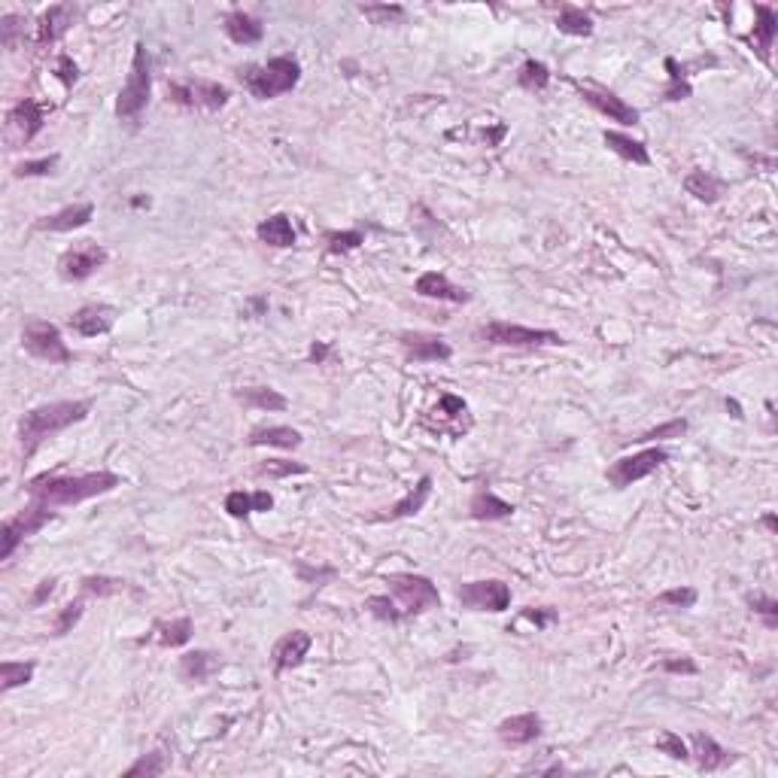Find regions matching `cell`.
Listing matches in <instances>:
<instances>
[{
    "instance_id": "obj_1",
    "label": "cell",
    "mask_w": 778,
    "mask_h": 778,
    "mask_svg": "<svg viewBox=\"0 0 778 778\" xmlns=\"http://www.w3.org/2000/svg\"><path fill=\"white\" fill-rule=\"evenodd\" d=\"M122 483L113 472H89V474H40L28 481V496L40 505H80L104 492H113Z\"/></svg>"
},
{
    "instance_id": "obj_2",
    "label": "cell",
    "mask_w": 778,
    "mask_h": 778,
    "mask_svg": "<svg viewBox=\"0 0 778 778\" xmlns=\"http://www.w3.org/2000/svg\"><path fill=\"white\" fill-rule=\"evenodd\" d=\"M91 405L89 401H52V405H40L28 411L19 420V441H22V456L28 459L37 454V447L46 438L64 432L67 426L82 423L89 417Z\"/></svg>"
},
{
    "instance_id": "obj_3",
    "label": "cell",
    "mask_w": 778,
    "mask_h": 778,
    "mask_svg": "<svg viewBox=\"0 0 778 778\" xmlns=\"http://www.w3.org/2000/svg\"><path fill=\"white\" fill-rule=\"evenodd\" d=\"M240 82L247 86V91L258 100H271V98H280L286 95L298 86L301 80V64L295 61L292 55H277L271 58L267 64H253V67H244L238 73Z\"/></svg>"
},
{
    "instance_id": "obj_4",
    "label": "cell",
    "mask_w": 778,
    "mask_h": 778,
    "mask_svg": "<svg viewBox=\"0 0 778 778\" xmlns=\"http://www.w3.org/2000/svg\"><path fill=\"white\" fill-rule=\"evenodd\" d=\"M149 91H153V73H149V52L144 43L134 46V58H131V73L125 80V86L116 98V116L122 122H137L140 113L146 110L149 104Z\"/></svg>"
},
{
    "instance_id": "obj_5",
    "label": "cell",
    "mask_w": 778,
    "mask_h": 778,
    "mask_svg": "<svg viewBox=\"0 0 778 778\" xmlns=\"http://www.w3.org/2000/svg\"><path fill=\"white\" fill-rule=\"evenodd\" d=\"M22 344L31 356L43 359V362H49V365H70L73 362V353L67 350L58 325L49 323V320H40V316H31V320L24 323Z\"/></svg>"
},
{
    "instance_id": "obj_6",
    "label": "cell",
    "mask_w": 778,
    "mask_h": 778,
    "mask_svg": "<svg viewBox=\"0 0 778 778\" xmlns=\"http://www.w3.org/2000/svg\"><path fill=\"white\" fill-rule=\"evenodd\" d=\"M478 338L487 341V344L496 347H557L563 344L557 332L548 329H530V325H517V323H487L478 329Z\"/></svg>"
},
{
    "instance_id": "obj_7",
    "label": "cell",
    "mask_w": 778,
    "mask_h": 778,
    "mask_svg": "<svg viewBox=\"0 0 778 778\" xmlns=\"http://www.w3.org/2000/svg\"><path fill=\"white\" fill-rule=\"evenodd\" d=\"M167 98L180 107H189V110L216 113L229 104L231 91L213 80H183V82H167Z\"/></svg>"
},
{
    "instance_id": "obj_8",
    "label": "cell",
    "mask_w": 778,
    "mask_h": 778,
    "mask_svg": "<svg viewBox=\"0 0 778 778\" xmlns=\"http://www.w3.org/2000/svg\"><path fill=\"white\" fill-rule=\"evenodd\" d=\"M389 590L396 593V599L401 602V612L408 614H423L429 608H438L441 605V593L438 587L423 578V575H411V572H401V575H389L387 578Z\"/></svg>"
},
{
    "instance_id": "obj_9",
    "label": "cell",
    "mask_w": 778,
    "mask_h": 778,
    "mask_svg": "<svg viewBox=\"0 0 778 778\" xmlns=\"http://www.w3.org/2000/svg\"><path fill=\"white\" fill-rule=\"evenodd\" d=\"M52 517L55 514L49 511V505H40V501H31V505L22 508L19 514L6 517L4 526H0V559H10L15 554V548H19L28 535L43 530Z\"/></svg>"
},
{
    "instance_id": "obj_10",
    "label": "cell",
    "mask_w": 778,
    "mask_h": 778,
    "mask_svg": "<svg viewBox=\"0 0 778 778\" xmlns=\"http://www.w3.org/2000/svg\"><path fill=\"white\" fill-rule=\"evenodd\" d=\"M46 113H49V107L40 104V100H33V98L19 100V104L6 113V146L10 149L28 146L40 134V128H43Z\"/></svg>"
},
{
    "instance_id": "obj_11",
    "label": "cell",
    "mask_w": 778,
    "mask_h": 778,
    "mask_svg": "<svg viewBox=\"0 0 778 778\" xmlns=\"http://www.w3.org/2000/svg\"><path fill=\"white\" fill-rule=\"evenodd\" d=\"M456 599L459 605L468 608V612H508L511 608V587L505 581H472V584H463L456 590Z\"/></svg>"
},
{
    "instance_id": "obj_12",
    "label": "cell",
    "mask_w": 778,
    "mask_h": 778,
    "mask_svg": "<svg viewBox=\"0 0 778 778\" xmlns=\"http://www.w3.org/2000/svg\"><path fill=\"white\" fill-rule=\"evenodd\" d=\"M420 423L435 435H454V438H463V435L472 429V414H468L463 398L454 396V392H445V396L438 398V408H432Z\"/></svg>"
},
{
    "instance_id": "obj_13",
    "label": "cell",
    "mask_w": 778,
    "mask_h": 778,
    "mask_svg": "<svg viewBox=\"0 0 778 778\" xmlns=\"http://www.w3.org/2000/svg\"><path fill=\"white\" fill-rule=\"evenodd\" d=\"M663 463H669V450L648 447V450H642V454L617 459V463L608 468V481H612L617 490H623V487H630V483L648 478V474H654Z\"/></svg>"
},
{
    "instance_id": "obj_14",
    "label": "cell",
    "mask_w": 778,
    "mask_h": 778,
    "mask_svg": "<svg viewBox=\"0 0 778 778\" xmlns=\"http://www.w3.org/2000/svg\"><path fill=\"white\" fill-rule=\"evenodd\" d=\"M578 95L587 100L593 110H599L602 116H608L612 122H621V125H639V110L626 104L623 98H617L614 91L602 89V86H593V82H578V80H568Z\"/></svg>"
},
{
    "instance_id": "obj_15",
    "label": "cell",
    "mask_w": 778,
    "mask_h": 778,
    "mask_svg": "<svg viewBox=\"0 0 778 778\" xmlns=\"http://www.w3.org/2000/svg\"><path fill=\"white\" fill-rule=\"evenodd\" d=\"M104 265H107V249L98 247L95 240H80L77 247L64 249L61 258H58V271H61L64 280H86Z\"/></svg>"
},
{
    "instance_id": "obj_16",
    "label": "cell",
    "mask_w": 778,
    "mask_h": 778,
    "mask_svg": "<svg viewBox=\"0 0 778 778\" xmlns=\"http://www.w3.org/2000/svg\"><path fill=\"white\" fill-rule=\"evenodd\" d=\"M398 341H401V350H405L408 362H445V359L454 356L450 344L445 338H438V334L405 332Z\"/></svg>"
},
{
    "instance_id": "obj_17",
    "label": "cell",
    "mask_w": 778,
    "mask_h": 778,
    "mask_svg": "<svg viewBox=\"0 0 778 778\" xmlns=\"http://www.w3.org/2000/svg\"><path fill=\"white\" fill-rule=\"evenodd\" d=\"M116 316L119 314H116V307L110 305H86L67 320V325L77 334H82V338H98V334H107L113 329Z\"/></svg>"
},
{
    "instance_id": "obj_18",
    "label": "cell",
    "mask_w": 778,
    "mask_h": 778,
    "mask_svg": "<svg viewBox=\"0 0 778 778\" xmlns=\"http://www.w3.org/2000/svg\"><path fill=\"white\" fill-rule=\"evenodd\" d=\"M73 19H77V6L73 4H55L40 15L37 22V46L46 49L52 46L55 40H61L67 31H70Z\"/></svg>"
},
{
    "instance_id": "obj_19",
    "label": "cell",
    "mask_w": 778,
    "mask_h": 778,
    "mask_svg": "<svg viewBox=\"0 0 778 778\" xmlns=\"http://www.w3.org/2000/svg\"><path fill=\"white\" fill-rule=\"evenodd\" d=\"M539 736H541V717L535 712L505 717V721L499 724V739L505 742L508 748H523L539 739Z\"/></svg>"
},
{
    "instance_id": "obj_20",
    "label": "cell",
    "mask_w": 778,
    "mask_h": 778,
    "mask_svg": "<svg viewBox=\"0 0 778 778\" xmlns=\"http://www.w3.org/2000/svg\"><path fill=\"white\" fill-rule=\"evenodd\" d=\"M307 651H311V635H307L305 630H292L286 633L283 639L274 645V672H286V669H295L301 666V660L307 657Z\"/></svg>"
},
{
    "instance_id": "obj_21",
    "label": "cell",
    "mask_w": 778,
    "mask_h": 778,
    "mask_svg": "<svg viewBox=\"0 0 778 778\" xmlns=\"http://www.w3.org/2000/svg\"><path fill=\"white\" fill-rule=\"evenodd\" d=\"M91 216H95V204H91V201H82V204H70L52 216L37 220L33 222V229L37 231H77V229H82V225L91 222Z\"/></svg>"
},
{
    "instance_id": "obj_22",
    "label": "cell",
    "mask_w": 778,
    "mask_h": 778,
    "mask_svg": "<svg viewBox=\"0 0 778 778\" xmlns=\"http://www.w3.org/2000/svg\"><path fill=\"white\" fill-rule=\"evenodd\" d=\"M414 289H417V295H423V298L450 301V305H465V301L472 298L463 286H456V283H450V280L445 277V274H438V271H426V274H420V277H417V283H414Z\"/></svg>"
},
{
    "instance_id": "obj_23",
    "label": "cell",
    "mask_w": 778,
    "mask_h": 778,
    "mask_svg": "<svg viewBox=\"0 0 778 778\" xmlns=\"http://www.w3.org/2000/svg\"><path fill=\"white\" fill-rule=\"evenodd\" d=\"M690 742H693L690 757H697V766L702 769V773H715V769H724V766L736 764L733 751L721 748L708 733H693Z\"/></svg>"
},
{
    "instance_id": "obj_24",
    "label": "cell",
    "mask_w": 778,
    "mask_h": 778,
    "mask_svg": "<svg viewBox=\"0 0 778 778\" xmlns=\"http://www.w3.org/2000/svg\"><path fill=\"white\" fill-rule=\"evenodd\" d=\"M755 15H757V24H755V31H751L748 43L755 46V52H757L760 61L769 64V61H773V58H769V49H773V40L778 33V13L773 10V6L757 4Z\"/></svg>"
},
{
    "instance_id": "obj_25",
    "label": "cell",
    "mask_w": 778,
    "mask_h": 778,
    "mask_svg": "<svg viewBox=\"0 0 778 778\" xmlns=\"http://www.w3.org/2000/svg\"><path fill=\"white\" fill-rule=\"evenodd\" d=\"M222 28H225V33H229L231 43H238V46H253L265 37V24L244 10H234V13L225 15Z\"/></svg>"
},
{
    "instance_id": "obj_26",
    "label": "cell",
    "mask_w": 778,
    "mask_h": 778,
    "mask_svg": "<svg viewBox=\"0 0 778 778\" xmlns=\"http://www.w3.org/2000/svg\"><path fill=\"white\" fill-rule=\"evenodd\" d=\"M305 435L292 426H262V429H253L247 438L249 447H280V450H295L301 447Z\"/></svg>"
},
{
    "instance_id": "obj_27",
    "label": "cell",
    "mask_w": 778,
    "mask_h": 778,
    "mask_svg": "<svg viewBox=\"0 0 778 778\" xmlns=\"http://www.w3.org/2000/svg\"><path fill=\"white\" fill-rule=\"evenodd\" d=\"M189 639H192V617H173V621H158L144 642H155L162 648H183Z\"/></svg>"
},
{
    "instance_id": "obj_28",
    "label": "cell",
    "mask_w": 778,
    "mask_h": 778,
    "mask_svg": "<svg viewBox=\"0 0 778 778\" xmlns=\"http://www.w3.org/2000/svg\"><path fill=\"white\" fill-rule=\"evenodd\" d=\"M256 234H258V240H262V244L277 247V249H286V247L295 244V229H292V222H289L286 213H274V216H267V220H262V222H258Z\"/></svg>"
},
{
    "instance_id": "obj_29",
    "label": "cell",
    "mask_w": 778,
    "mask_h": 778,
    "mask_svg": "<svg viewBox=\"0 0 778 778\" xmlns=\"http://www.w3.org/2000/svg\"><path fill=\"white\" fill-rule=\"evenodd\" d=\"M468 514H472L474 520H505V517L514 514V505L505 499H499L496 492H490V490H478L472 496Z\"/></svg>"
},
{
    "instance_id": "obj_30",
    "label": "cell",
    "mask_w": 778,
    "mask_h": 778,
    "mask_svg": "<svg viewBox=\"0 0 778 778\" xmlns=\"http://www.w3.org/2000/svg\"><path fill=\"white\" fill-rule=\"evenodd\" d=\"M602 140H605V146L612 149L614 155L626 158V162L642 164V167L651 164L648 146L642 144V140H633L630 134H623V131H605V134H602Z\"/></svg>"
},
{
    "instance_id": "obj_31",
    "label": "cell",
    "mask_w": 778,
    "mask_h": 778,
    "mask_svg": "<svg viewBox=\"0 0 778 778\" xmlns=\"http://www.w3.org/2000/svg\"><path fill=\"white\" fill-rule=\"evenodd\" d=\"M429 496H432V478L429 474H423L420 481H417V487L408 492L405 499H398L396 505L389 508V520H401V517H411V514H417V511H423V505L426 501H429Z\"/></svg>"
},
{
    "instance_id": "obj_32",
    "label": "cell",
    "mask_w": 778,
    "mask_h": 778,
    "mask_svg": "<svg viewBox=\"0 0 778 778\" xmlns=\"http://www.w3.org/2000/svg\"><path fill=\"white\" fill-rule=\"evenodd\" d=\"M238 398L244 401V405H249V408H258V411H286V408H289L286 396H280V392L271 389V387L238 389Z\"/></svg>"
},
{
    "instance_id": "obj_33",
    "label": "cell",
    "mask_w": 778,
    "mask_h": 778,
    "mask_svg": "<svg viewBox=\"0 0 778 778\" xmlns=\"http://www.w3.org/2000/svg\"><path fill=\"white\" fill-rule=\"evenodd\" d=\"M213 669H216V660H213L211 651H192V654L180 660V675L186 681L204 684L213 675Z\"/></svg>"
},
{
    "instance_id": "obj_34",
    "label": "cell",
    "mask_w": 778,
    "mask_h": 778,
    "mask_svg": "<svg viewBox=\"0 0 778 778\" xmlns=\"http://www.w3.org/2000/svg\"><path fill=\"white\" fill-rule=\"evenodd\" d=\"M557 28L563 33H568V37H590L596 24H593L590 13L578 10V6H563L559 15H557Z\"/></svg>"
},
{
    "instance_id": "obj_35",
    "label": "cell",
    "mask_w": 778,
    "mask_h": 778,
    "mask_svg": "<svg viewBox=\"0 0 778 778\" xmlns=\"http://www.w3.org/2000/svg\"><path fill=\"white\" fill-rule=\"evenodd\" d=\"M684 189H688V195L706 201V204H715L717 195H721V183L706 171H690L688 177H684Z\"/></svg>"
},
{
    "instance_id": "obj_36",
    "label": "cell",
    "mask_w": 778,
    "mask_h": 778,
    "mask_svg": "<svg viewBox=\"0 0 778 778\" xmlns=\"http://www.w3.org/2000/svg\"><path fill=\"white\" fill-rule=\"evenodd\" d=\"M517 82H520V89L526 91H545L550 82V67L545 61L530 58V61H523L520 73H517Z\"/></svg>"
},
{
    "instance_id": "obj_37",
    "label": "cell",
    "mask_w": 778,
    "mask_h": 778,
    "mask_svg": "<svg viewBox=\"0 0 778 778\" xmlns=\"http://www.w3.org/2000/svg\"><path fill=\"white\" fill-rule=\"evenodd\" d=\"M167 766H171V760H167L164 751H153V755H144V757L137 760V764L125 769V778H140V775L158 778V775L167 773Z\"/></svg>"
},
{
    "instance_id": "obj_38",
    "label": "cell",
    "mask_w": 778,
    "mask_h": 778,
    "mask_svg": "<svg viewBox=\"0 0 778 778\" xmlns=\"http://www.w3.org/2000/svg\"><path fill=\"white\" fill-rule=\"evenodd\" d=\"M33 679V663H15V660H4L0 666V690L10 693L13 688H22Z\"/></svg>"
},
{
    "instance_id": "obj_39",
    "label": "cell",
    "mask_w": 778,
    "mask_h": 778,
    "mask_svg": "<svg viewBox=\"0 0 778 778\" xmlns=\"http://www.w3.org/2000/svg\"><path fill=\"white\" fill-rule=\"evenodd\" d=\"M325 244H329V253L332 256H344V253H353L359 244H365V234L362 231H329L325 234Z\"/></svg>"
},
{
    "instance_id": "obj_40",
    "label": "cell",
    "mask_w": 778,
    "mask_h": 778,
    "mask_svg": "<svg viewBox=\"0 0 778 778\" xmlns=\"http://www.w3.org/2000/svg\"><path fill=\"white\" fill-rule=\"evenodd\" d=\"M693 602H697V590L693 587H672V590L660 593V596L651 602V608H693Z\"/></svg>"
},
{
    "instance_id": "obj_41",
    "label": "cell",
    "mask_w": 778,
    "mask_h": 778,
    "mask_svg": "<svg viewBox=\"0 0 778 778\" xmlns=\"http://www.w3.org/2000/svg\"><path fill=\"white\" fill-rule=\"evenodd\" d=\"M666 70H669L666 100H684V98H690V82L684 80V70L679 67V61H675V58H666Z\"/></svg>"
},
{
    "instance_id": "obj_42",
    "label": "cell",
    "mask_w": 778,
    "mask_h": 778,
    "mask_svg": "<svg viewBox=\"0 0 778 778\" xmlns=\"http://www.w3.org/2000/svg\"><path fill=\"white\" fill-rule=\"evenodd\" d=\"M365 608H368V612H371L374 617H378V621H383V623H398L401 617H405V612H401V608H398L389 596H371V599L365 602Z\"/></svg>"
},
{
    "instance_id": "obj_43",
    "label": "cell",
    "mask_w": 778,
    "mask_h": 778,
    "mask_svg": "<svg viewBox=\"0 0 778 778\" xmlns=\"http://www.w3.org/2000/svg\"><path fill=\"white\" fill-rule=\"evenodd\" d=\"M307 465L305 463H286V459H267L256 468V474H267V478H289V474H305Z\"/></svg>"
},
{
    "instance_id": "obj_44",
    "label": "cell",
    "mask_w": 778,
    "mask_h": 778,
    "mask_svg": "<svg viewBox=\"0 0 778 778\" xmlns=\"http://www.w3.org/2000/svg\"><path fill=\"white\" fill-rule=\"evenodd\" d=\"M359 13L365 19H371L374 24H389V22H398L405 10L398 4H368V6H359Z\"/></svg>"
},
{
    "instance_id": "obj_45",
    "label": "cell",
    "mask_w": 778,
    "mask_h": 778,
    "mask_svg": "<svg viewBox=\"0 0 778 778\" xmlns=\"http://www.w3.org/2000/svg\"><path fill=\"white\" fill-rule=\"evenodd\" d=\"M225 511H229L231 517H247L256 511V492H244V490H234L225 496Z\"/></svg>"
},
{
    "instance_id": "obj_46",
    "label": "cell",
    "mask_w": 778,
    "mask_h": 778,
    "mask_svg": "<svg viewBox=\"0 0 778 778\" xmlns=\"http://www.w3.org/2000/svg\"><path fill=\"white\" fill-rule=\"evenodd\" d=\"M80 617H82V599H77V602H67V605H64L61 612H58V617H55L52 635H67V633H73V626L80 623Z\"/></svg>"
},
{
    "instance_id": "obj_47",
    "label": "cell",
    "mask_w": 778,
    "mask_h": 778,
    "mask_svg": "<svg viewBox=\"0 0 778 778\" xmlns=\"http://www.w3.org/2000/svg\"><path fill=\"white\" fill-rule=\"evenodd\" d=\"M125 587V581L119 578H104V575H91V578H82V593L86 596H110V593H119Z\"/></svg>"
},
{
    "instance_id": "obj_48",
    "label": "cell",
    "mask_w": 778,
    "mask_h": 778,
    "mask_svg": "<svg viewBox=\"0 0 778 778\" xmlns=\"http://www.w3.org/2000/svg\"><path fill=\"white\" fill-rule=\"evenodd\" d=\"M55 164H58V155H46V158H37V162H22V164H15V177H49V173L55 171Z\"/></svg>"
},
{
    "instance_id": "obj_49",
    "label": "cell",
    "mask_w": 778,
    "mask_h": 778,
    "mask_svg": "<svg viewBox=\"0 0 778 778\" xmlns=\"http://www.w3.org/2000/svg\"><path fill=\"white\" fill-rule=\"evenodd\" d=\"M657 751H663V755H669L672 760H690V748L681 742V736H675L669 730L657 736Z\"/></svg>"
},
{
    "instance_id": "obj_50",
    "label": "cell",
    "mask_w": 778,
    "mask_h": 778,
    "mask_svg": "<svg viewBox=\"0 0 778 778\" xmlns=\"http://www.w3.org/2000/svg\"><path fill=\"white\" fill-rule=\"evenodd\" d=\"M684 432H688V420H669V423H663V426H657V429L639 435L635 441L648 445V441H657V438H681Z\"/></svg>"
},
{
    "instance_id": "obj_51",
    "label": "cell",
    "mask_w": 778,
    "mask_h": 778,
    "mask_svg": "<svg viewBox=\"0 0 778 778\" xmlns=\"http://www.w3.org/2000/svg\"><path fill=\"white\" fill-rule=\"evenodd\" d=\"M19 33H24V19L22 15H4L0 19V40H4L6 49H15L19 46Z\"/></svg>"
},
{
    "instance_id": "obj_52",
    "label": "cell",
    "mask_w": 778,
    "mask_h": 778,
    "mask_svg": "<svg viewBox=\"0 0 778 778\" xmlns=\"http://www.w3.org/2000/svg\"><path fill=\"white\" fill-rule=\"evenodd\" d=\"M751 612L764 617L766 630H775L778 626V602L773 596H751Z\"/></svg>"
},
{
    "instance_id": "obj_53",
    "label": "cell",
    "mask_w": 778,
    "mask_h": 778,
    "mask_svg": "<svg viewBox=\"0 0 778 778\" xmlns=\"http://www.w3.org/2000/svg\"><path fill=\"white\" fill-rule=\"evenodd\" d=\"M520 621L535 623V630H545V626H550L557 621V612H554V608H545V612H539V608H526Z\"/></svg>"
},
{
    "instance_id": "obj_54",
    "label": "cell",
    "mask_w": 778,
    "mask_h": 778,
    "mask_svg": "<svg viewBox=\"0 0 778 778\" xmlns=\"http://www.w3.org/2000/svg\"><path fill=\"white\" fill-rule=\"evenodd\" d=\"M77 77H80V70H77V64H73V58L58 55V80L64 82V89H70L73 82H77Z\"/></svg>"
},
{
    "instance_id": "obj_55",
    "label": "cell",
    "mask_w": 778,
    "mask_h": 778,
    "mask_svg": "<svg viewBox=\"0 0 778 778\" xmlns=\"http://www.w3.org/2000/svg\"><path fill=\"white\" fill-rule=\"evenodd\" d=\"M52 590H55V581L52 578H46V581H40V587L33 590V596H31V605L37 608V605H43V602L52 596Z\"/></svg>"
},
{
    "instance_id": "obj_56",
    "label": "cell",
    "mask_w": 778,
    "mask_h": 778,
    "mask_svg": "<svg viewBox=\"0 0 778 778\" xmlns=\"http://www.w3.org/2000/svg\"><path fill=\"white\" fill-rule=\"evenodd\" d=\"M663 669H666V672H688V675H693V672H697V663H693V660H666Z\"/></svg>"
},
{
    "instance_id": "obj_57",
    "label": "cell",
    "mask_w": 778,
    "mask_h": 778,
    "mask_svg": "<svg viewBox=\"0 0 778 778\" xmlns=\"http://www.w3.org/2000/svg\"><path fill=\"white\" fill-rule=\"evenodd\" d=\"M271 508H274V499H271V492L258 490V492H256V511H271Z\"/></svg>"
},
{
    "instance_id": "obj_58",
    "label": "cell",
    "mask_w": 778,
    "mask_h": 778,
    "mask_svg": "<svg viewBox=\"0 0 778 778\" xmlns=\"http://www.w3.org/2000/svg\"><path fill=\"white\" fill-rule=\"evenodd\" d=\"M325 356H329V347H325V344H314L311 347V362L320 365V362H325Z\"/></svg>"
},
{
    "instance_id": "obj_59",
    "label": "cell",
    "mask_w": 778,
    "mask_h": 778,
    "mask_svg": "<svg viewBox=\"0 0 778 778\" xmlns=\"http://www.w3.org/2000/svg\"><path fill=\"white\" fill-rule=\"evenodd\" d=\"M764 526H766L769 532H775V514H766V517H764Z\"/></svg>"
}]
</instances>
